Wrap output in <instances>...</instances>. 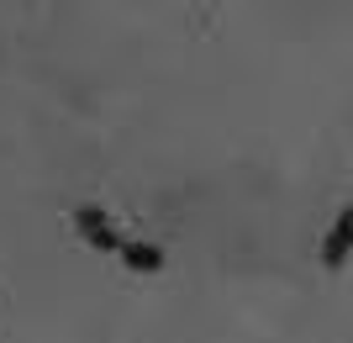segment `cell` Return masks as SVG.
<instances>
[{
	"label": "cell",
	"mask_w": 353,
	"mask_h": 343,
	"mask_svg": "<svg viewBox=\"0 0 353 343\" xmlns=\"http://www.w3.org/2000/svg\"><path fill=\"white\" fill-rule=\"evenodd\" d=\"M74 227H79V238H85L95 254H121V243H127L117 227H111V217H105L101 206H79V211H74Z\"/></svg>",
	"instance_id": "1"
},
{
	"label": "cell",
	"mask_w": 353,
	"mask_h": 343,
	"mask_svg": "<svg viewBox=\"0 0 353 343\" xmlns=\"http://www.w3.org/2000/svg\"><path fill=\"white\" fill-rule=\"evenodd\" d=\"M348 254H353V206H343L332 217V233L322 238V264L338 269V264H348Z\"/></svg>",
	"instance_id": "2"
},
{
	"label": "cell",
	"mask_w": 353,
	"mask_h": 343,
	"mask_svg": "<svg viewBox=\"0 0 353 343\" xmlns=\"http://www.w3.org/2000/svg\"><path fill=\"white\" fill-rule=\"evenodd\" d=\"M121 264L153 275V269H163V248H159V243H143V238H127V243H121Z\"/></svg>",
	"instance_id": "3"
}]
</instances>
